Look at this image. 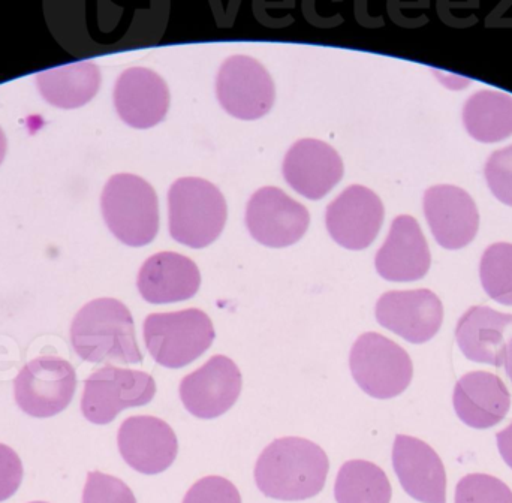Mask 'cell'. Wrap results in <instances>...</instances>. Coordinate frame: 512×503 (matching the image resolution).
<instances>
[{"label":"cell","mask_w":512,"mask_h":503,"mask_svg":"<svg viewBox=\"0 0 512 503\" xmlns=\"http://www.w3.org/2000/svg\"><path fill=\"white\" fill-rule=\"evenodd\" d=\"M328 468L319 445L303 438L276 439L256 462V486L277 501H306L322 492Z\"/></svg>","instance_id":"cell-1"},{"label":"cell","mask_w":512,"mask_h":503,"mask_svg":"<svg viewBox=\"0 0 512 503\" xmlns=\"http://www.w3.org/2000/svg\"><path fill=\"white\" fill-rule=\"evenodd\" d=\"M71 343L81 360L89 363H143L135 336L134 318L122 301L98 298L75 315Z\"/></svg>","instance_id":"cell-2"},{"label":"cell","mask_w":512,"mask_h":503,"mask_svg":"<svg viewBox=\"0 0 512 503\" xmlns=\"http://www.w3.org/2000/svg\"><path fill=\"white\" fill-rule=\"evenodd\" d=\"M224 194L200 177H183L168 192V227L176 242L192 249L212 245L227 224Z\"/></svg>","instance_id":"cell-3"},{"label":"cell","mask_w":512,"mask_h":503,"mask_svg":"<svg viewBox=\"0 0 512 503\" xmlns=\"http://www.w3.org/2000/svg\"><path fill=\"white\" fill-rule=\"evenodd\" d=\"M101 207L105 224L125 245L141 248L158 236V195L141 177L135 174L111 177L102 192Z\"/></svg>","instance_id":"cell-4"},{"label":"cell","mask_w":512,"mask_h":503,"mask_svg":"<svg viewBox=\"0 0 512 503\" xmlns=\"http://www.w3.org/2000/svg\"><path fill=\"white\" fill-rule=\"evenodd\" d=\"M143 334L153 360L167 369L194 363L216 337L212 319L200 309L153 313L144 321Z\"/></svg>","instance_id":"cell-5"},{"label":"cell","mask_w":512,"mask_h":503,"mask_svg":"<svg viewBox=\"0 0 512 503\" xmlns=\"http://www.w3.org/2000/svg\"><path fill=\"white\" fill-rule=\"evenodd\" d=\"M349 366L358 387L381 400L400 396L414 376L408 352L378 333L358 337L349 355Z\"/></svg>","instance_id":"cell-6"},{"label":"cell","mask_w":512,"mask_h":503,"mask_svg":"<svg viewBox=\"0 0 512 503\" xmlns=\"http://www.w3.org/2000/svg\"><path fill=\"white\" fill-rule=\"evenodd\" d=\"M155 394L156 382L149 373L102 367L84 382L81 412L90 423L105 426L125 409L152 402Z\"/></svg>","instance_id":"cell-7"},{"label":"cell","mask_w":512,"mask_h":503,"mask_svg":"<svg viewBox=\"0 0 512 503\" xmlns=\"http://www.w3.org/2000/svg\"><path fill=\"white\" fill-rule=\"evenodd\" d=\"M77 373L66 360L53 355L36 358L23 367L14 382L15 402L30 417L60 414L74 399Z\"/></svg>","instance_id":"cell-8"},{"label":"cell","mask_w":512,"mask_h":503,"mask_svg":"<svg viewBox=\"0 0 512 503\" xmlns=\"http://www.w3.org/2000/svg\"><path fill=\"white\" fill-rule=\"evenodd\" d=\"M216 95L224 110L240 120L264 117L273 107L276 87L264 65L249 56L225 60L216 78Z\"/></svg>","instance_id":"cell-9"},{"label":"cell","mask_w":512,"mask_h":503,"mask_svg":"<svg viewBox=\"0 0 512 503\" xmlns=\"http://www.w3.org/2000/svg\"><path fill=\"white\" fill-rule=\"evenodd\" d=\"M242 372L231 358L215 355L180 382V399L189 414L213 420L227 414L242 393Z\"/></svg>","instance_id":"cell-10"},{"label":"cell","mask_w":512,"mask_h":503,"mask_svg":"<svg viewBox=\"0 0 512 503\" xmlns=\"http://www.w3.org/2000/svg\"><path fill=\"white\" fill-rule=\"evenodd\" d=\"M309 224L306 207L273 186L258 189L246 209L249 233L268 248L294 245L306 234Z\"/></svg>","instance_id":"cell-11"},{"label":"cell","mask_w":512,"mask_h":503,"mask_svg":"<svg viewBox=\"0 0 512 503\" xmlns=\"http://www.w3.org/2000/svg\"><path fill=\"white\" fill-rule=\"evenodd\" d=\"M384 215V204L375 192L352 185L328 206L325 224L337 245L349 251H363L378 236Z\"/></svg>","instance_id":"cell-12"},{"label":"cell","mask_w":512,"mask_h":503,"mask_svg":"<svg viewBox=\"0 0 512 503\" xmlns=\"http://www.w3.org/2000/svg\"><path fill=\"white\" fill-rule=\"evenodd\" d=\"M376 319L409 343L429 342L444 321V306L430 289L385 292L376 303Z\"/></svg>","instance_id":"cell-13"},{"label":"cell","mask_w":512,"mask_h":503,"mask_svg":"<svg viewBox=\"0 0 512 503\" xmlns=\"http://www.w3.org/2000/svg\"><path fill=\"white\" fill-rule=\"evenodd\" d=\"M117 445L123 460L144 475L167 471L179 453L174 430L165 421L150 415H137L123 421Z\"/></svg>","instance_id":"cell-14"},{"label":"cell","mask_w":512,"mask_h":503,"mask_svg":"<svg viewBox=\"0 0 512 503\" xmlns=\"http://www.w3.org/2000/svg\"><path fill=\"white\" fill-rule=\"evenodd\" d=\"M424 215L436 242L450 251L468 246L480 227V213L475 201L457 186L439 185L427 189Z\"/></svg>","instance_id":"cell-15"},{"label":"cell","mask_w":512,"mask_h":503,"mask_svg":"<svg viewBox=\"0 0 512 503\" xmlns=\"http://www.w3.org/2000/svg\"><path fill=\"white\" fill-rule=\"evenodd\" d=\"M393 468L403 490L415 501L447 503V474L444 463L426 442L397 435L393 447Z\"/></svg>","instance_id":"cell-16"},{"label":"cell","mask_w":512,"mask_h":503,"mask_svg":"<svg viewBox=\"0 0 512 503\" xmlns=\"http://www.w3.org/2000/svg\"><path fill=\"white\" fill-rule=\"evenodd\" d=\"M283 177L307 200H321L342 179V158L330 144L304 138L286 153Z\"/></svg>","instance_id":"cell-17"},{"label":"cell","mask_w":512,"mask_h":503,"mask_svg":"<svg viewBox=\"0 0 512 503\" xmlns=\"http://www.w3.org/2000/svg\"><path fill=\"white\" fill-rule=\"evenodd\" d=\"M114 105L120 119L137 129L159 125L170 108V89L152 69L129 68L117 78Z\"/></svg>","instance_id":"cell-18"},{"label":"cell","mask_w":512,"mask_h":503,"mask_svg":"<svg viewBox=\"0 0 512 503\" xmlns=\"http://www.w3.org/2000/svg\"><path fill=\"white\" fill-rule=\"evenodd\" d=\"M430 262L429 246L418 222L412 216H397L376 253L378 273L390 282H414L426 276Z\"/></svg>","instance_id":"cell-19"},{"label":"cell","mask_w":512,"mask_h":503,"mask_svg":"<svg viewBox=\"0 0 512 503\" xmlns=\"http://www.w3.org/2000/svg\"><path fill=\"white\" fill-rule=\"evenodd\" d=\"M457 417L472 429L498 426L511 408V394L499 376L489 372L466 373L453 394Z\"/></svg>","instance_id":"cell-20"},{"label":"cell","mask_w":512,"mask_h":503,"mask_svg":"<svg viewBox=\"0 0 512 503\" xmlns=\"http://www.w3.org/2000/svg\"><path fill=\"white\" fill-rule=\"evenodd\" d=\"M137 285L141 297L152 304L189 300L200 289V268L180 253H156L141 267Z\"/></svg>","instance_id":"cell-21"},{"label":"cell","mask_w":512,"mask_h":503,"mask_svg":"<svg viewBox=\"0 0 512 503\" xmlns=\"http://www.w3.org/2000/svg\"><path fill=\"white\" fill-rule=\"evenodd\" d=\"M511 337L512 315L490 307H471L457 322V345L474 363L501 367Z\"/></svg>","instance_id":"cell-22"},{"label":"cell","mask_w":512,"mask_h":503,"mask_svg":"<svg viewBox=\"0 0 512 503\" xmlns=\"http://www.w3.org/2000/svg\"><path fill=\"white\" fill-rule=\"evenodd\" d=\"M36 84L45 101L71 110L95 98L101 87V71L92 62L71 63L39 72Z\"/></svg>","instance_id":"cell-23"},{"label":"cell","mask_w":512,"mask_h":503,"mask_svg":"<svg viewBox=\"0 0 512 503\" xmlns=\"http://www.w3.org/2000/svg\"><path fill=\"white\" fill-rule=\"evenodd\" d=\"M463 123L472 138L481 143H498L512 135V96L481 90L466 102Z\"/></svg>","instance_id":"cell-24"},{"label":"cell","mask_w":512,"mask_h":503,"mask_svg":"<svg viewBox=\"0 0 512 503\" xmlns=\"http://www.w3.org/2000/svg\"><path fill=\"white\" fill-rule=\"evenodd\" d=\"M391 495L387 474L366 460L346 462L334 484L337 503H390Z\"/></svg>","instance_id":"cell-25"},{"label":"cell","mask_w":512,"mask_h":503,"mask_svg":"<svg viewBox=\"0 0 512 503\" xmlns=\"http://www.w3.org/2000/svg\"><path fill=\"white\" fill-rule=\"evenodd\" d=\"M481 283L490 298L512 306V245L495 243L484 252L480 267Z\"/></svg>","instance_id":"cell-26"},{"label":"cell","mask_w":512,"mask_h":503,"mask_svg":"<svg viewBox=\"0 0 512 503\" xmlns=\"http://www.w3.org/2000/svg\"><path fill=\"white\" fill-rule=\"evenodd\" d=\"M456 503H512V492L499 478L471 474L457 484Z\"/></svg>","instance_id":"cell-27"},{"label":"cell","mask_w":512,"mask_h":503,"mask_svg":"<svg viewBox=\"0 0 512 503\" xmlns=\"http://www.w3.org/2000/svg\"><path fill=\"white\" fill-rule=\"evenodd\" d=\"M83 503H137V499L122 480L95 471L87 475Z\"/></svg>","instance_id":"cell-28"},{"label":"cell","mask_w":512,"mask_h":503,"mask_svg":"<svg viewBox=\"0 0 512 503\" xmlns=\"http://www.w3.org/2000/svg\"><path fill=\"white\" fill-rule=\"evenodd\" d=\"M484 174L493 195L512 207V144L490 156Z\"/></svg>","instance_id":"cell-29"},{"label":"cell","mask_w":512,"mask_h":503,"mask_svg":"<svg viewBox=\"0 0 512 503\" xmlns=\"http://www.w3.org/2000/svg\"><path fill=\"white\" fill-rule=\"evenodd\" d=\"M183 503H242V496L227 478L206 477L191 487Z\"/></svg>","instance_id":"cell-30"},{"label":"cell","mask_w":512,"mask_h":503,"mask_svg":"<svg viewBox=\"0 0 512 503\" xmlns=\"http://www.w3.org/2000/svg\"><path fill=\"white\" fill-rule=\"evenodd\" d=\"M23 480V465L8 445L0 444V502L15 495Z\"/></svg>","instance_id":"cell-31"},{"label":"cell","mask_w":512,"mask_h":503,"mask_svg":"<svg viewBox=\"0 0 512 503\" xmlns=\"http://www.w3.org/2000/svg\"><path fill=\"white\" fill-rule=\"evenodd\" d=\"M496 439H498V448L502 459H504L505 463L512 469V423L507 429L499 432L498 435H496Z\"/></svg>","instance_id":"cell-32"},{"label":"cell","mask_w":512,"mask_h":503,"mask_svg":"<svg viewBox=\"0 0 512 503\" xmlns=\"http://www.w3.org/2000/svg\"><path fill=\"white\" fill-rule=\"evenodd\" d=\"M505 370H507L508 378L511 379L512 382V337L510 342L507 345V352H505Z\"/></svg>","instance_id":"cell-33"},{"label":"cell","mask_w":512,"mask_h":503,"mask_svg":"<svg viewBox=\"0 0 512 503\" xmlns=\"http://www.w3.org/2000/svg\"><path fill=\"white\" fill-rule=\"evenodd\" d=\"M6 153V137L3 134L2 129H0V164H2L3 159H5Z\"/></svg>","instance_id":"cell-34"},{"label":"cell","mask_w":512,"mask_h":503,"mask_svg":"<svg viewBox=\"0 0 512 503\" xmlns=\"http://www.w3.org/2000/svg\"><path fill=\"white\" fill-rule=\"evenodd\" d=\"M32 503H45V502H32Z\"/></svg>","instance_id":"cell-35"}]
</instances>
